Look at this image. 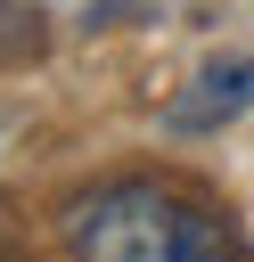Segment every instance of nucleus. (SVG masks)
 Returning a JSON list of instances; mask_svg holds the SVG:
<instances>
[{
  "instance_id": "1",
  "label": "nucleus",
  "mask_w": 254,
  "mask_h": 262,
  "mask_svg": "<svg viewBox=\"0 0 254 262\" xmlns=\"http://www.w3.org/2000/svg\"><path fill=\"white\" fill-rule=\"evenodd\" d=\"M66 254L74 262H238L221 213L156 180H115L82 196L66 213Z\"/></svg>"
},
{
  "instance_id": "3",
  "label": "nucleus",
  "mask_w": 254,
  "mask_h": 262,
  "mask_svg": "<svg viewBox=\"0 0 254 262\" xmlns=\"http://www.w3.org/2000/svg\"><path fill=\"white\" fill-rule=\"evenodd\" d=\"M25 57H41V8L0 0V66H25Z\"/></svg>"
},
{
  "instance_id": "4",
  "label": "nucleus",
  "mask_w": 254,
  "mask_h": 262,
  "mask_svg": "<svg viewBox=\"0 0 254 262\" xmlns=\"http://www.w3.org/2000/svg\"><path fill=\"white\" fill-rule=\"evenodd\" d=\"M8 246H16V213H8V196H0V262H8Z\"/></svg>"
},
{
  "instance_id": "2",
  "label": "nucleus",
  "mask_w": 254,
  "mask_h": 262,
  "mask_svg": "<svg viewBox=\"0 0 254 262\" xmlns=\"http://www.w3.org/2000/svg\"><path fill=\"white\" fill-rule=\"evenodd\" d=\"M254 106V57H229V66H205L172 106H164V123L172 131H213V123H229V115H246Z\"/></svg>"
}]
</instances>
